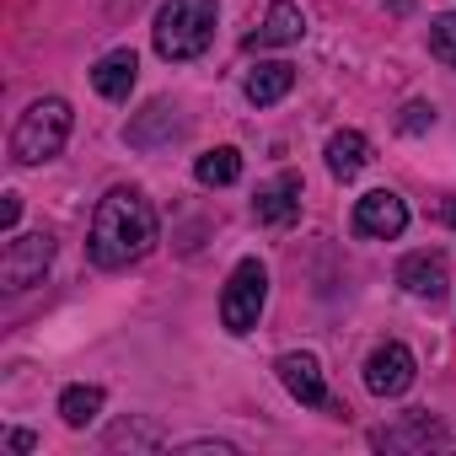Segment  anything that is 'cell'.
I'll list each match as a JSON object with an SVG mask.
<instances>
[{"label": "cell", "mask_w": 456, "mask_h": 456, "mask_svg": "<svg viewBox=\"0 0 456 456\" xmlns=\"http://www.w3.org/2000/svg\"><path fill=\"white\" fill-rule=\"evenodd\" d=\"M156 248V209L140 188H108L97 199L92 232H86V253L97 269H129Z\"/></svg>", "instance_id": "6da1fadb"}, {"label": "cell", "mask_w": 456, "mask_h": 456, "mask_svg": "<svg viewBox=\"0 0 456 456\" xmlns=\"http://www.w3.org/2000/svg\"><path fill=\"white\" fill-rule=\"evenodd\" d=\"M215 22H220V6L215 0H167V6L156 12V54L172 60V65H188L199 60L209 44H215Z\"/></svg>", "instance_id": "7a4b0ae2"}, {"label": "cell", "mask_w": 456, "mask_h": 456, "mask_svg": "<svg viewBox=\"0 0 456 456\" xmlns=\"http://www.w3.org/2000/svg\"><path fill=\"white\" fill-rule=\"evenodd\" d=\"M70 124H76V113H70L65 97H38V102L17 118V129H12V161H17V167H44V161H54V156L65 151V140H70Z\"/></svg>", "instance_id": "3957f363"}, {"label": "cell", "mask_w": 456, "mask_h": 456, "mask_svg": "<svg viewBox=\"0 0 456 456\" xmlns=\"http://www.w3.org/2000/svg\"><path fill=\"white\" fill-rule=\"evenodd\" d=\"M264 306H269V269L258 258H242L232 269V280H225V290H220V322H225V333H237V338L253 333L258 317H264Z\"/></svg>", "instance_id": "277c9868"}, {"label": "cell", "mask_w": 456, "mask_h": 456, "mask_svg": "<svg viewBox=\"0 0 456 456\" xmlns=\"http://www.w3.org/2000/svg\"><path fill=\"white\" fill-rule=\"evenodd\" d=\"M54 264V237L49 232H28V237H12L6 253H0V285L6 290H28L49 274Z\"/></svg>", "instance_id": "5b68a950"}, {"label": "cell", "mask_w": 456, "mask_h": 456, "mask_svg": "<svg viewBox=\"0 0 456 456\" xmlns=\"http://www.w3.org/2000/svg\"><path fill=\"white\" fill-rule=\"evenodd\" d=\"M413 376H419V360H413V349L397 344V338L376 344L370 360H365V387H370L376 397H403V392L413 387Z\"/></svg>", "instance_id": "8992f818"}, {"label": "cell", "mask_w": 456, "mask_h": 456, "mask_svg": "<svg viewBox=\"0 0 456 456\" xmlns=\"http://www.w3.org/2000/svg\"><path fill=\"white\" fill-rule=\"evenodd\" d=\"M354 232L360 237H376V242H392L408 232V204L392 193V188H370L354 199Z\"/></svg>", "instance_id": "52a82bcc"}, {"label": "cell", "mask_w": 456, "mask_h": 456, "mask_svg": "<svg viewBox=\"0 0 456 456\" xmlns=\"http://www.w3.org/2000/svg\"><path fill=\"white\" fill-rule=\"evenodd\" d=\"M274 376H280V387H285L301 408H328V381H322L317 354L290 349V354H280V360H274Z\"/></svg>", "instance_id": "ba28073f"}, {"label": "cell", "mask_w": 456, "mask_h": 456, "mask_svg": "<svg viewBox=\"0 0 456 456\" xmlns=\"http://www.w3.org/2000/svg\"><path fill=\"white\" fill-rule=\"evenodd\" d=\"M397 285L408 290V296H419V301H440L445 290H451V264H445V253H408L403 264H397Z\"/></svg>", "instance_id": "9c48e42d"}, {"label": "cell", "mask_w": 456, "mask_h": 456, "mask_svg": "<svg viewBox=\"0 0 456 456\" xmlns=\"http://www.w3.org/2000/svg\"><path fill=\"white\" fill-rule=\"evenodd\" d=\"M370 445H376V451H424V445H451V435H445V424H435L429 413H408L403 424L370 429Z\"/></svg>", "instance_id": "30bf717a"}, {"label": "cell", "mask_w": 456, "mask_h": 456, "mask_svg": "<svg viewBox=\"0 0 456 456\" xmlns=\"http://www.w3.org/2000/svg\"><path fill=\"white\" fill-rule=\"evenodd\" d=\"M306 38V17L296 0H274V6L264 12L258 33H248V49H285V44H301Z\"/></svg>", "instance_id": "8fae6325"}, {"label": "cell", "mask_w": 456, "mask_h": 456, "mask_svg": "<svg viewBox=\"0 0 456 456\" xmlns=\"http://www.w3.org/2000/svg\"><path fill=\"white\" fill-rule=\"evenodd\" d=\"M253 215L264 225H290L301 215V172H280L274 183H264L253 199Z\"/></svg>", "instance_id": "7c38bea8"}, {"label": "cell", "mask_w": 456, "mask_h": 456, "mask_svg": "<svg viewBox=\"0 0 456 456\" xmlns=\"http://www.w3.org/2000/svg\"><path fill=\"white\" fill-rule=\"evenodd\" d=\"M134 81H140V60H134V49H113V54H102V60L92 65V86H97L108 102H129Z\"/></svg>", "instance_id": "4fadbf2b"}, {"label": "cell", "mask_w": 456, "mask_h": 456, "mask_svg": "<svg viewBox=\"0 0 456 456\" xmlns=\"http://www.w3.org/2000/svg\"><path fill=\"white\" fill-rule=\"evenodd\" d=\"M290 86H296V65H285V60H264V65H253L248 70V102L253 108H274L280 97H290Z\"/></svg>", "instance_id": "5bb4252c"}, {"label": "cell", "mask_w": 456, "mask_h": 456, "mask_svg": "<svg viewBox=\"0 0 456 456\" xmlns=\"http://www.w3.org/2000/svg\"><path fill=\"white\" fill-rule=\"evenodd\" d=\"M183 129V118H177V108L172 102H151L129 129H124V140L134 145V151H156V145H167L172 134Z\"/></svg>", "instance_id": "9a60e30c"}, {"label": "cell", "mask_w": 456, "mask_h": 456, "mask_svg": "<svg viewBox=\"0 0 456 456\" xmlns=\"http://www.w3.org/2000/svg\"><path fill=\"white\" fill-rule=\"evenodd\" d=\"M322 156H328V172L338 183H349V177H360L370 167V140L360 129H338V134H328V151Z\"/></svg>", "instance_id": "2e32d148"}, {"label": "cell", "mask_w": 456, "mask_h": 456, "mask_svg": "<svg viewBox=\"0 0 456 456\" xmlns=\"http://www.w3.org/2000/svg\"><path fill=\"white\" fill-rule=\"evenodd\" d=\"M193 177H199L204 188H232V183L242 177V151H232V145L204 151V156L193 161Z\"/></svg>", "instance_id": "e0dca14e"}, {"label": "cell", "mask_w": 456, "mask_h": 456, "mask_svg": "<svg viewBox=\"0 0 456 456\" xmlns=\"http://www.w3.org/2000/svg\"><path fill=\"white\" fill-rule=\"evenodd\" d=\"M102 403H108L102 387H86V381H81V387H65V392H60V419H65L70 429H86V424L102 413Z\"/></svg>", "instance_id": "ac0fdd59"}, {"label": "cell", "mask_w": 456, "mask_h": 456, "mask_svg": "<svg viewBox=\"0 0 456 456\" xmlns=\"http://www.w3.org/2000/svg\"><path fill=\"white\" fill-rule=\"evenodd\" d=\"M429 54L456 70V12H440V17L429 22Z\"/></svg>", "instance_id": "d6986e66"}, {"label": "cell", "mask_w": 456, "mask_h": 456, "mask_svg": "<svg viewBox=\"0 0 456 456\" xmlns=\"http://www.w3.org/2000/svg\"><path fill=\"white\" fill-rule=\"evenodd\" d=\"M108 445H113V451H118V445L156 451V445H161V429H156V424H129V419H124V424H113V429H108Z\"/></svg>", "instance_id": "ffe728a7"}, {"label": "cell", "mask_w": 456, "mask_h": 456, "mask_svg": "<svg viewBox=\"0 0 456 456\" xmlns=\"http://www.w3.org/2000/svg\"><path fill=\"white\" fill-rule=\"evenodd\" d=\"M397 129H403V134H424V129H435V102H408L403 118H397Z\"/></svg>", "instance_id": "44dd1931"}, {"label": "cell", "mask_w": 456, "mask_h": 456, "mask_svg": "<svg viewBox=\"0 0 456 456\" xmlns=\"http://www.w3.org/2000/svg\"><path fill=\"white\" fill-rule=\"evenodd\" d=\"M17 220H22V193H6V204H0V232H17Z\"/></svg>", "instance_id": "7402d4cb"}, {"label": "cell", "mask_w": 456, "mask_h": 456, "mask_svg": "<svg viewBox=\"0 0 456 456\" xmlns=\"http://www.w3.org/2000/svg\"><path fill=\"white\" fill-rule=\"evenodd\" d=\"M177 451H215V456H237V445H225V440H188Z\"/></svg>", "instance_id": "603a6c76"}, {"label": "cell", "mask_w": 456, "mask_h": 456, "mask_svg": "<svg viewBox=\"0 0 456 456\" xmlns=\"http://www.w3.org/2000/svg\"><path fill=\"white\" fill-rule=\"evenodd\" d=\"M6 445H12V451H33V445H38V440H33V435H28V429H12V435H6Z\"/></svg>", "instance_id": "cb8c5ba5"}, {"label": "cell", "mask_w": 456, "mask_h": 456, "mask_svg": "<svg viewBox=\"0 0 456 456\" xmlns=\"http://www.w3.org/2000/svg\"><path fill=\"white\" fill-rule=\"evenodd\" d=\"M440 215H445V225H456V199H445V204H440Z\"/></svg>", "instance_id": "d4e9b609"}]
</instances>
